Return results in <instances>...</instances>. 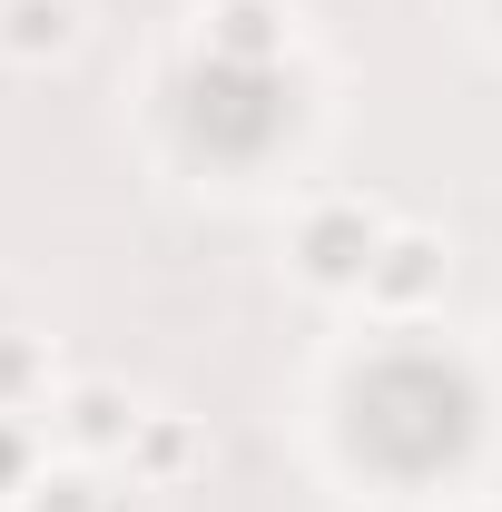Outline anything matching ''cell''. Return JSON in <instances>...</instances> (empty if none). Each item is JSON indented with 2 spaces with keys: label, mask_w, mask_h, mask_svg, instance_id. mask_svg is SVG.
Instances as JSON below:
<instances>
[{
  "label": "cell",
  "mask_w": 502,
  "mask_h": 512,
  "mask_svg": "<svg viewBox=\"0 0 502 512\" xmlns=\"http://www.w3.org/2000/svg\"><path fill=\"white\" fill-rule=\"evenodd\" d=\"M434 276H443V247H434V237H384L375 266H365V286H375L384 306H414Z\"/></svg>",
  "instance_id": "3"
},
{
  "label": "cell",
  "mask_w": 502,
  "mask_h": 512,
  "mask_svg": "<svg viewBox=\"0 0 502 512\" xmlns=\"http://www.w3.org/2000/svg\"><path fill=\"white\" fill-rule=\"evenodd\" d=\"M306 266L325 276V286L365 276V266H375V217H365V207H325V217L306 227Z\"/></svg>",
  "instance_id": "1"
},
{
  "label": "cell",
  "mask_w": 502,
  "mask_h": 512,
  "mask_svg": "<svg viewBox=\"0 0 502 512\" xmlns=\"http://www.w3.org/2000/svg\"><path fill=\"white\" fill-rule=\"evenodd\" d=\"M69 434H79V444H128V434H138V414H128L119 394H99V384H89V394L69 404Z\"/></svg>",
  "instance_id": "4"
},
{
  "label": "cell",
  "mask_w": 502,
  "mask_h": 512,
  "mask_svg": "<svg viewBox=\"0 0 502 512\" xmlns=\"http://www.w3.org/2000/svg\"><path fill=\"white\" fill-rule=\"evenodd\" d=\"M217 20H227V30H217L227 50H266V40H276V30H266V0H227Z\"/></svg>",
  "instance_id": "5"
},
{
  "label": "cell",
  "mask_w": 502,
  "mask_h": 512,
  "mask_svg": "<svg viewBox=\"0 0 502 512\" xmlns=\"http://www.w3.org/2000/svg\"><path fill=\"white\" fill-rule=\"evenodd\" d=\"M79 40V10L69 0H0V50L10 60H60Z\"/></svg>",
  "instance_id": "2"
}]
</instances>
